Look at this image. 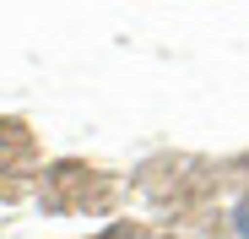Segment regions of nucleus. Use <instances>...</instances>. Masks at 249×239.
Returning <instances> with one entry per match:
<instances>
[{
	"mask_svg": "<svg viewBox=\"0 0 249 239\" xmlns=\"http://www.w3.org/2000/svg\"><path fill=\"white\" fill-rule=\"evenodd\" d=\"M238 234H249V201L238 207Z\"/></svg>",
	"mask_w": 249,
	"mask_h": 239,
	"instance_id": "1",
	"label": "nucleus"
}]
</instances>
